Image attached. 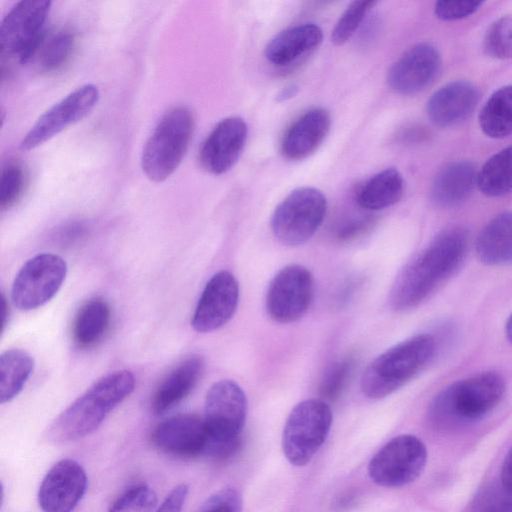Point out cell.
<instances>
[{"label":"cell","mask_w":512,"mask_h":512,"mask_svg":"<svg viewBox=\"0 0 512 512\" xmlns=\"http://www.w3.org/2000/svg\"><path fill=\"white\" fill-rule=\"evenodd\" d=\"M469 234L462 226H451L439 232L398 275L390 295L396 310L419 305L462 265Z\"/></svg>","instance_id":"1"},{"label":"cell","mask_w":512,"mask_h":512,"mask_svg":"<svg viewBox=\"0 0 512 512\" xmlns=\"http://www.w3.org/2000/svg\"><path fill=\"white\" fill-rule=\"evenodd\" d=\"M134 387L135 377L129 370L103 376L54 419L47 438L54 443H66L93 433Z\"/></svg>","instance_id":"2"},{"label":"cell","mask_w":512,"mask_h":512,"mask_svg":"<svg viewBox=\"0 0 512 512\" xmlns=\"http://www.w3.org/2000/svg\"><path fill=\"white\" fill-rule=\"evenodd\" d=\"M505 391L506 383L500 374H476L441 390L430 403L429 418L437 427L476 421L500 403Z\"/></svg>","instance_id":"3"},{"label":"cell","mask_w":512,"mask_h":512,"mask_svg":"<svg viewBox=\"0 0 512 512\" xmlns=\"http://www.w3.org/2000/svg\"><path fill=\"white\" fill-rule=\"evenodd\" d=\"M435 351V339L429 334H418L392 346L363 372L362 392L370 399L392 394L422 371Z\"/></svg>","instance_id":"4"},{"label":"cell","mask_w":512,"mask_h":512,"mask_svg":"<svg viewBox=\"0 0 512 512\" xmlns=\"http://www.w3.org/2000/svg\"><path fill=\"white\" fill-rule=\"evenodd\" d=\"M246 414V395L236 382L224 379L210 387L203 417L209 436L206 455L224 460L236 453Z\"/></svg>","instance_id":"5"},{"label":"cell","mask_w":512,"mask_h":512,"mask_svg":"<svg viewBox=\"0 0 512 512\" xmlns=\"http://www.w3.org/2000/svg\"><path fill=\"white\" fill-rule=\"evenodd\" d=\"M195 118L187 106L173 107L159 120L142 151L141 167L153 182H163L181 164L192 139Z\"/></svg>","instance_id":"6"},{"label":"cell","mask_w":512,"mask_h":512,"mask_svg":"<svg viewBox=\"0 0 512 512\" xmlns=\"http://www.w3.org/2000/svg\"><path fill=\"white\" fill-rule=\"evenodd\" d=\"M332 424V412L323 400L298 403L290 412L282 434V450L294 466H304L326 440Z\"/></svg>","instance_id":"7"},{"label":"cell","mask_w":512,"mask_h":512,"mask_svg":"<svg viewBox=\"0 0 512 512\" xmlns=\"http://www.w3.org/2000/svg\"><path fill=\"white\" fill-rule=\"evenodd\" d=\"M326 210L327 200L320 190L297 188L275 208L271 218L272 232L284 245H301L320 227Z\"/></svg>","instance_id":"8"},{"label":"cell","mask_w":512,"mask_h":512,"mask_svg":"<svg viewBox=\"0 0 512 512\" xmlns=\"http://www.w3.org/2000/svg\"><path fill=\"white\" fill-rule=\"evenodd\" d=\"M51 1L23 0L6 14L0 26L1 55L21 64L32 60L45 34Z\"/></svg>","instance_id":"9"},{"label":"cell","mask_w":512,"mask_h":512,"mask_svg":"<svg viewBox=\"0 0 512 512\" xmlns=\"http://www.w3.org/2000/svg\"><path fill=\"white\" fill-rule=\"evenodd\" d=\"M67 274L63 258L41 253L29 259L17 273L11 288L13 304L22 311L37 309L50 301Z\"/></svg>","instance_id":"10"},{"label":"cell","mask_w":512,"mask_h":512,"mask_svg":"<svg viewBox=\"0 0 512 512\" xmlns=\"http://www.w3.org/2000/svg\"><path fill=\"white\" fill-rule=\"evenodd\" d=\"M427 449L416 436L399 435L382 447L370 460L368 473L384 487H401L416 480L425 468Z\"/></svg>","instance_id":"11"},{"label":"cell","mask_w":512,"mask_h":512,"mask_svg":"<svg viewBox=\"0 0 512 512\" xmlns=\"http://www.w3.org/2000/svg\"><path fill=\"white\" fill-rule=\"evenodd\" d=\"M313 292V276L306 267L298 264L285 266L269 284L267 313L279 323L294 322L307 312Z\"/></svg>","instance_id":"12"},{"label":"cell","mask_w":512,"mask_h":512,"mask_svg":"<svg viewBox=\"0 0 512 512\" xmlns=\"http://www.w3.org/2000/svg\"><path fill=\"white\" fill-rule=\"evenodd\" d=\"M99 96V90L93 84H85L69 93L38 118L24 136L20 148L34 149L81 121L95 108Z\"/></svg>","instance_id":"13"},{"label":"cell","mask_w":512,"mask_h":512,"mask_svg":"<svg viewBox=\"0 0 512 512\" xmlns=\"http://www.w3.org/2000/svg\"><path fill=\"white\" fill-rule=\"evenodd\" d=\"M239 286L232 273L221 270L206 283L191 319L193 329L208 333L224 326L234 315Z\"/></svg>","instance_id":"14"},{"label":"cell","mask_w":512,"mask_h":512,"mask_svg":"<svg viewBox=\"0 0 512 512\" xmlns=\"http://www.w3.org/2000/svg\"><path fill=\"white\" fill-rule=\"evenodd\" d=\"M153 445L162 452L180 458L206 455L209 436L204 418L196 414H178L158 423L151 433Z\"/></svg>","instance_id":"15"},{"label":"cell","mask_w":512,"mask_h":512,"mask_svg":"<svg viewBox=\"0 0 512 512\" xmlns=\"http://www.w3.org/2000/svg\"><path fill=\"white\" fill-rule=\"evenodd\" d=\"M87 488L84 468L75 460L55 463L43 478L38 491L42 512H72Z\"/></svg>","instance_id":"16"},{"label":"cell","mask_w":512,"mask_h":512,"mask_svg":"<svg viewBox=\"0 0 512 512\" xmlns=\"http://www.w3.org/2000/svg\"><path fill=\"white\" fill-rule=\"evenodd\" d=\"M441 56L431 43L422 42L407 50L390 67L387 83L402 95H413L426 89L437 77Z\"/></svg>","instance_id":"17"},{"label":"cell","mask_w":512,"mask_h":512,"mask_svg":"<svg viewBox=\"0 0 512 512\" xmlns=\"http://www.w3.org/2000/svg\"><path fill=\"white\" fill-rule=\"evenodd\" d=\"M247 135L248 127L242 118L233 116L221 120L199 149L200 166L213 175L226 173L241 156Z\"/></svg>","instance_id":"18"},{"label":"cell","mask_w":512,"mask_h":512,"mask_svg":"<svg viewBox=\"0 0 512 512\" xmlns=\"http://www.w3.org/2000/svg\"><path fill=\"white\" fill-rule=\"evenodd\" d=\"M479 100L477 87L466 80L450 82L435 91L426 106L430 121L437 127L447 128L466 120Z\"/></svg>","instance_id":"19"},{"label":"cell","mask_w":512,"mask_h":512,"mask_svg":"<svg viewBox=\"0 0 512 512\" xmlns=\"http://www.w3.org/2000/svg\"><path fill=\"white\" fill-rule=\"evenodd\" d=\"M331 116L325 108H312L295 120L285 132L281 153L289 160H302L313 154L329 133Z\"/></svg>","instance_id":"20"},{"label":"cell","mask_w":512,"mask_h":512,"mask_svg":"<svg viewBox=\"0 0 512 512\" xmlns=\"http://www.w3.org/2000/svg\"><path fill=\"white\" fill-rule=\"evenodd\" d=\"M477 182L478 170L473 162H451L435 175L430 188L431 200L442 208L458 206L470 197Z\"/></svg>","instance_id":"21"},{"label":"cell","mask_w":512,"mask_h":512,"mask_svg":"<svg viewBox=\"0 0 512 512\" xmlns=\"http://www.w3.org/2000/svg\"><path fill=\"white\" fill-rule=\"evenodd\" d=\"M203 368L204 362L198 355H191L175 366L153 394V413L162 415L178 405L195 387Z\"/></svg>","instance_id":"22"},{"label":"cell","mask_w":512,"mask_h":512,"mask_svg":"<svg viewBox=\"0 0 512 512\" xmlns=\"http://www.w3.org/2000/svg\"><path fill=\"white\" fill-rule=\"evenodd\" d=\"M322 39L318 25H296L275 35L266 45L264 55L275 66H287L317 48Z\"/></svg>","instance_id":"23"},{"label":"cell","mask_w":512,"mask_h":512,"mask_svg":"<svg viewBox=\"0 0 512 512\" xmlns=\"http://www.w3.org/2000/svg\"><path fill=\"white\" fill-rule=\"evenodd\" d=\"M475 249L478 259L485 265L512 263V211L498 214L483 227Z\"/></svg>","instance_id":"24"},{"label":"cell","mask_w":512,"mask_h":512,"mask_svg":"<svg viewBox=\"0 0 512 512\" xmlns=\"http://www.w3.org/2000/svg\"><path fill=\"white\" fill-rule=\"evenodd\" d=\"M404 192V180L395 168L373 175L360 189L357 202L366 210H380L397 203Z\"/></svg>","instance_id":"25"},{"label":"cell","mask_w":512,"mask_h":512,"mask_svg":"<svg viewBox=\"0 0 512 512\" xmlns=\"http://www.w3.org/2000/svg\"><path fill=\"white\" fill-rule=\"evenodd\" d=\"M110 319V307L104 299L96 297L85 302L73 324L75 344L81 348L95 345L106 333Z\"/></svg>","instance_id":"26"},{"label":"cell","mask_w":512,"mask_h":512,"mask_svg":"<svg viewBox=\"0 0 512 512\" xmlns=\"http://www.w3.org/2000/svg\"><path fill=\"white\" fill-rule=\"evenodd\" d=\"M34 369L31 355L18 348L4 351L0 356V402L13 400L24 388Z\"/></svg>","instance_id":"27"},{"label":"cell","mask_w":512,"mask_h":512,"mask_svg":"<svg viewBox=\"0 0 512 512\" xmlns=\"http://www.w3.org/2000/svg\"><path fill=\"white\" fill-rule=\"evenodd\" d=\"M76 48L75 34L67 29L45 32L31 61L40 71L55 73L62 70L71 60Z\"/></svg>","instance_id":"28"},{"label":"cell","mask_w":512,"mask_h":512,"mask_svg":"<svg viewBox=\"0 0 512 512\" xmlns=\"http://www.w3.org/2000/svg\"><path fill=\"white\" fill-rule=\"evenodd\" d=\"M479 124L485 135L503 139L512 134V85L495 91L482 107Z\"/></svg>","instance_id":"29"},{"label":"cell","mask_w":512,"mask_h":512,"mask_svg":"<svg viewBox=\"0 0 512 512\" xmlns=\"http://www.w3.org/2000/svg\"><path fill=\"white\" fill-rule=\"evenodd\" d=\"M477 186L488 197H500L512 191V145L485 162L478 171Z\"/></svg>","instance_id":"30"},{"label":"cell","mask_w":512,"mask_h":512,"mask_svg":"<svg viewBox=\"0 0 512 512\" xmlns=\"http://www.w3.org/2000/svg\"><path fill=\"white\" fill-rule=\"evenodd\" d=\"M471 512H512V487L500 478L485 484L475 495Z\"/></svg>","instance_id":"31"},{"label":"cell","mask_w":512,"mask_h":512,"mask_svg":"<svg viewBox=\"0 0 512 512\" xmlns=\"http://www.w3.org/2000/svg\"><path fill=\"white\" fill-rule=\"evenodd\" d=\"M483 47L491 58H512V15L502 16L489 26L484 36Z\"/></svg>","instance_id":"32"},{"label":"cell","mask_w":512,"mask_h":512,"mask_svg":"<svg viewBox=\"0 0 512 512\" xmlns=\"http://www.w3.org/2000/svg\"><path fill=\"white\" fill-rule=\"evenodd\" d=\"M355 363L354 355H347L329 367L320 385V394L325 400L335 401L340 397L352 378Z\"/></svg>","instance_id":"33"},{"label":"cell","mask_w":512,"mask_h":512,"mask_svg":"<svg viewBox=\"0 0 512 512\" xmlns=\"http://www.w3.org/2000/svg\"><path fill=\"white\" fill-rule=\"evenodd\" d=\"M376 1L359 0L351 2L334 26L331 40L335 45H343L354 35Z\"/></svg>","instance_id":"34"},{"label":"cell","mask_w":512,"mask_h":512,"mask_svg":"<svg viewBox=\"0 0 512 512\" xmlns=\"http://www.w3.org/2000/svg\"><path fill=\"white\" fill-rule=\"evenodd\" d=\"M156 505L155 491L140 484L127 489L111 504L108 512H153Z\"/></svg>","instance_id":"35"},{"label":"cell","mask_w":512,"mask_h":512,"mask_svg":"<svg viewBox=\"0 0 512 512\" xmlns=\"http://www.w3.org/2000/svg\"><path fill=\"white\" fill-rule=\"evenodd\" d=\"M26 184L25 171L15 162L7 163L1 172L0 178V207L8 210L21 198Z\"/></svg>","instance_id":"36"},{"label":"cell","mask_w":512,"mask_h":512,"mask_svg":"<svg viewBox=\"0 0 512 512\" xmlns=\"http://www.w3.org/2000/svg\"><path fill=\"white\" fill-rule=\"evenodd\" d=\"M481 1H437L434 6L435 15L444 21H454L473 15L482 6Z\"/></svg>","instance_id":"37"},{"label":"cell","mask_w":512,"mask_h":512,"mask_svg":"<svg viewBox=\"0 0 512 512\" xmlns=\"http://www.w3.org/2000/svg\"><path fill=\"white\" fill-rule=\"evenodd\" d=\"M200 512H242L241 496L233 488H223L206 500Z\"/></svg>","instance_id":"38"},{"label":"cell","mask_w":512,"mask_h":512,"mask_svg":"<svg viewBox=\"0 0 512 512\" xmlns=\"http://www.w3.org/2000/svg\"><path fill=\"white\" fill-rule=\"evenodd\" d=\"M189 487L182 483L174 487L155 512H181Z\"/></svg>","instance_id":"39"},{"label":"cell","mask_w":512,"mask_h":512,"mask_svg":"<svg viewBox=\"0 0 512 512\" xmlns=\"http://www.w3.org/2000/svg\"><path fill=\"white\" fill-rule=\"evenodd\" d=\"M371 224L370 218H357L344 224L338 230V238L342 241H350L361 235Z\"/></svg>","instance_id":"40"},{"label":"cell","mask_w":512,"mask_h":512,"mask_svg":"<svg viewBox=\"0 0 512 512\" xmlns=\"http://www.w3.org/2000/svg\"><path fill=\"white\" fill-rule=\"evenodd\" d=\"M499 478L503 483L512 487V447L503 460Z\"/></svg>","instance_id":"41"},{"label":"cell","mask_w":512,"mask_h":512,"mask_svg":"<svg viewBox=\"0 0 512 512\" xmlns=\"http://www.w3.org/2000/svg\"><path fill=\"white\" fill-rule=\"evenodd\" d=\"M298 91V87L296 85H289L287 87H285L278 95H277V101L279 102H282V101H286L292 97H294V95H296Z\"/></svg>","instance_id":"42"},{"label":"cell","mask_w":512,"mask_h":512,"mask_svg":"<svg viewBox=\"0 0 512 512\" xmlns=\"http://www.w3.org/2000/svg\"><path fill=\"white\" fill-rule=\"evenodd\" d=\"M2 321H1V325H2V331L4 330L5 328V325H6V322H7V317H8V305H7V302H6V298L4 295H2Z\"/></svg>","instance_id":"43"},{"label":"cell","mask_w":512,"mask_h":512,"mask_svg":"<svg viewBox=\"0 0 512 512\" xmlns=\"http://www.w3.org/2000/svg\"><path fill=\"white\" fill-rule=\"evenodd\" d=\"M505 330H506L507 338H508L509 342L512 344V313L510 314V316L507 319Z\"/></svg>","instance_id":"44"}]
</instances>
